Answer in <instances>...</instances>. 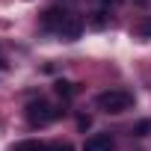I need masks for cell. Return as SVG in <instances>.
Returning a JSON list of instances; mask_svg holds the SVG:
<instances>
[{
  "label": "cell",
  "mask_w": 151,
  "mask_h": 151,
  "mask_svg": "<svg viewBox=\"0 0 151 151\" xmlns=\"http://www.w3.org/2000/svg\"><path fill=\"white\" fill-rule=\"evenodd\" d=\"M95 104L104 110V113H124L133 107V95L127 89H107L95 98Z\"/></svg>",
  "instance_id": "1"
},
{
  "label": "cell",
  "mask_w": 151,
  "mask_h": 151,
  "mask_svg": "<svg viewBox=\"0 0 151 151\" xmlns=\"http://www.w3.org/2000/svg\"><path fill=\"white\" fill-rule=\"evenodd\" d=\"M65 110H53L47 101H30L27 104V122L33 124V127H45V124H50L53 119H59Z\"/></svg>",
  "instance_id": "2"
},
{
  "label": "cell",
  "mask_w": 151,
  "mask_h": 151,
  "mask_svg": "<svg viewBox=\"0 0 151 151\" xmlns=\"http://www.w3.org/2000/svg\"><path fill=\"white\" fill-rule=\"evenodd\" d=\"M80 33H83V18H77V15H68V18H65V24L59 27V36H62L65 42L80 39Z\"/></svg>",
  "instance_id": "3"
},
{
  "label": "cell",
  "mask_w": 151,
  "mask_h": 151,
  "mask_svg": "<svg viewBox=\"0 0 151 151\" xmlns=\"http://www.w3.org/2000/svg\"><path fill=\"white\" fill-rule=\"evenodd\" d=\"M65 18H68V12H65V9H59V6H53V9H47V12L42 15V27H45V30H56V33H59V27L65 24Z\"/></svg>",
  "instance_id": "4"
},
{
  "label": "cell",
  "mask_w": 151,
  "mask_h": 151,
  "mask_svg": "<svg viewBox=\"0 0 151 151\" xmlns=\"http://www.w3.org/2000/svg\"><path fill=\"white\" fill-rule=\"evenodd\" d=\"M83 151H113V136L110 133H92L83 142Z\"/></svg>",
  "instance_id": "5"
},
{
  "label": "cell",
  "mask_w": 151,
  "mask_h": 151,
  "mask_svg": "<svg viewBox=\"0 0 151 151\" xmlns=\"http://www.w3.org/2000/svg\"><path fill=\"white\" fill-rule=\"evenodd\" d=\"M53 89H56V95H59V98H65V101L74 95V83H68V80H56V83H53Z\"/></svg>",
  "instance_id": "6"
},
{
  "label": "cell",
  "mask_w": 151,
  "mask_h": 151,
  "mask_svg": "<svg viewBox=\"0 0 151 151\" xmlns=\"http://www.w3.org/2000/svg\"><path fill=\"white\" fill-rule=\"evenodd\" d=\"M12 151H45V145L36 142V139H24V142H15Z\"/></svg>",
  "instance_id": "7"
},
{
  "label": "cell",
  "mask_w": 151,
  "mask_h": 151,
  "mask_svg": "<svg viewBox=\"0 0 151 151\" xmlns=\"http://www.w3.org/2000/svg\"><path fill=\"white\" fill-rule=\"evenodd\" d=\"M136 36H139V39H151V18H142V21H139Z\"/></svg>",
  "instance_id": "8"
},
{
  "label": "cell",
  "mask_w": 151,
  "mask_h": 151,
  "mask_svg": "<svg viewBox=\"0 0 151 151\" xmlns=\"http://www.w3.org/2000/svg\"><path fill=\"white\" fill-rule=\"evenodd\" d=\"M45 151H74V145L71 142H50V145H45Z\"/></svg>",
  "instance_id": "9"
},
{
  "label": "cell",
  "mask_w": 151,
  "mask_h": 151,
  "mask_svg": "<svg viewBox=\"0 0 151 151\" xmlns=\"http://www.w3.org/2000/svg\"><path fill=\"white\" fill-rule=\"evenodd\" d=\"M148 130H151V122H139V124L133 127V133H136V136H148Z\"/></svg>",
  "instance_id": "10"
},
{
  "label": "cell",
  "mask_w": 151,
  "mask_h": 151,
  "mask_svg": "<svg viewBox=\"0 0 151 151\" xmlns=\"http://www.w3.org/2000/svg\"><path fill=\"white\" fill-rule=\"evenodd\" d=\"M77 124H80V130H89V127H92V119H89V116H80Z\"/></svg>",
  "instance_id": "11"
}]
</instances>
